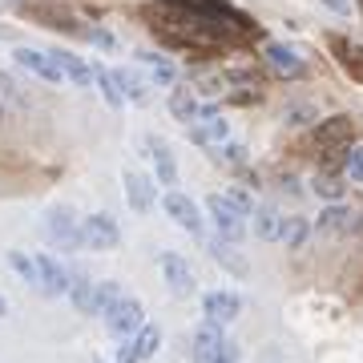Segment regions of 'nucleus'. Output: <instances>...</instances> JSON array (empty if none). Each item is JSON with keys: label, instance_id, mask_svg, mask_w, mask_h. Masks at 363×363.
Listing matches in <instances>:
<instances>
[{"label": "nucleus", "instance_id": "obj_30", "mask_svg": "<svg viewBox=\"0 0 363 363\" xmlns=\"http://www.w3.org/2000/svg\"><path fill=\"white\" fill-rule=\"evenodd\" d=\"M210 157H214L218 166H242V162H247V145L226 138L222 145H210Z\"/></svg>", "mask_w": 363, "mask_h": 363}, {"label": "nucleus", "instance_id": "obj_29", "mask_svg": "<svg viewBox=\"0 0 363 363\" xmlns=\"http://www.w3.org/2000/svg\"><path fill=\"white\" fill-rule=\"evenodd\" d=\"M9 267H13L28 286L40 291V267H37V255H25V250H9Z\"/></svg>", "mask_w": 363, "mask_h": 363}, {"label": "nucleus", "instance_id": "obj_37", "mask_svg": "<svg viewBox=\"0 0 363 363\" xmlns=\"http://www.w3.org/2000/svg\"><path fill=\"white\" fill-rule=\"evenodd\" d=\"M226 198H230V202H234L238 210H242L247 218H255V210H259V206H255V198H250L247 190H226Z\"/></svg>", "mask_w": 363, "mask_h": 363}, {"label": "nucleus", "instance_id": "obj_36", "mask_svg": "<svg viewBox=\"0 0 363 363\" xmlns=\"http://www.w3.org/2000/svg\"><path fill=\"white\" fill-rule=\"evenodd\" d=\"M85 40H93V45H97V49H105V52L117 49V37L109 33V28H85Z\"/></svg>", "mask_w": 363, "mask_h": 363}, {"label": "nucleus", "instance_id": "obj_31", "mask_svg": "<svg viewBox=\"0 0 363 363\" xmlns=\"http://www.w3.org/2000/svg\"><path fill=\"white\" fill-rule=\"evenodd\" d=\"M133 347H138L142 363H145V359H154V355H157V347H162V327H157V323H145L142 331L133 335Z\"/></svg>", "mask_w": 363, "mask_h": 363}, {"label": "nucleus", "instance_id": "obj_20", "mask_svg": "<svg viewBox=\"0 0 363 363\" xmlns=\"http://www.w3.org/2000/svg\"><path fill=\"white\" fill-rule=\"evenodd\" d=\"M138 61L150 69V81H154V85H169V89H174V81H178V69H174V61H169L166 52L138 49Z\"/></svg>", "mask_w": 363, "mask_h": 363}, {"label": "nucleus", "instance_id": "obj_16", "mask_svg": "<svg viewBox=\"0 0 363 363\" xmlns=\"http://www.w3.org/2000/svg\"><path fill=\"white\" fill-rule=\"evenodd\" d=\"M351 226H359V210L343 206V202H331L315 218V234H339V230H351Z\"/></svg>", "mask_w": 363, "mask_h": 363}, {"label": "nucleus", "instance_id": "obj_33", "mask_svg": "<svg viewBox=\"0 0 363 363\" xmlns=\"http://www.w3.org/2000/svg\"><path fill=\"white\" fill-rule=\"evenodd\" d=\"M311 190L319 198H327V202H343V194H347V182H339V178H331V174H323V178H315Z\"/></svg>", "mask_w": 363, "mask_h": 363}, {"label": "nucleus", "instance_id": "obj_9", "mask_svg": "<svg viewBox=\"0 0 363 363\" xmlns=\"http://www.w3.org/2000/svg\"><path fill=\"white\" fill-rule=\"evenodd\" d=\"M238 315H242V295H238V291L218 286V291H206V295H202V319H206V323L230 327Z\"/></svg>", "mask_w": 363, "mask_h": 363}, {"label": "nucleus", "instance_id": "obj_8", "mask_svg": "<svg viewBox=\"0 0 363 363\" xmlns=\"http://www.w3.org/2000/svg\"><path fill=\"white\" fill-rule=\"evenodd\" d=\"M81 234H85V250H117L121 247V226H117L113 214H89V218L81 222Z\"/></svg>", "mask_w": 363, "mask_h": 363}, {"label": "nucleus", "instance_id": "obj_10", "mask_svg": "<svg viewBox=\"0 0 363 363\" xmlns=\"http://www.w3.org/2000/svg\"><path fill=\"white\" fill-rule=\"evenodd\" d=\"M315 145L319 150H347L355 145V121L347 113H335V117H323L315 125Z\"/></svg>", "mask_w": 363, "mask_h": 363}, {"label": "nucleus", "instance_id": "obj_27", "mask_svg": "<svg viewBox=\"0 0 363 363\" xmlns=\"http://www.w3.org/2000/svg\"><path fill=\"white\" fill-rule=\"evenodd\" d=\"M121 295H125V291H121L113 279H97V291H93V311L89 315H101V319H105V315L113 311V303Z\"/></svg>", "mask_w": 363, "mask_h": 363}, {"label": "nucleus", "instance_id": "obj_28", "mask_svg": "<svg viewBox=\"0 0 363 363\" xmlns=\"http://www.w3.org/2000/svg\"><path fill=\"white\" fill-rule=\"evenodd\" d=\"M283 121L291 125V130H303V125H319L323 117H319V109H315L311 101H291L283 109Z\"/></svg>", "mask_w": 363, "mask_h": 363}, {"label": "nucleus", "instance_id": "obj_2", "mask_svg": "<svg viewBox=\"0 0 363 363\" xmlns=\"http://www.w3.org/2000/svg\"><path fill=\"white\" fill-rule=\"evenodd\" d=\"M206 222L214 226V234H218V238H226V242H238L250 218H247L238 206H234L226 194H210V198H206Z\"/></svg>", "mask_w": 363, "mask_h": 363}, {"label": "nucleus", "instance_id": "obj_21", "mask_svg": "<svg viewBox=\"0 0 363 363\" xmlns=\"http://www.w3.org/2000/svg\"><path fill=\"white\" fill-rule=\"evenodd\" d=\"M331 49H335L339 65L351 73V81H359V85H363V45H355V40H343V37H331Z\"/></svg>", "mask_w": 363, "mask_h": 363}, {"label": "nucleus", "instance_id": "obj_15", "mask_svg": "<svg viewBox=\"0 0 363 363\" xmlns=\"http://www.w3.org/2000/svg\"><path fill=\"white\" fill-rule=\"evenodd\" d=\"M202 97L194 93V85H174L169 89V117L182 121V125H194L198 117H202Z\"/></svg>", "mask_w": 363, "mask_h": 363}, {"label": "nucleus", "instance_id": "obj_18", "mask_svg": "<svg viewBox=\"0 0 363 363\" xmlns=\"http://www.w3.org/2000/svg\"><path fill=\"white\" fill-rule=\"evenodd\" d=\"M267 61L274 65V73H283V77H303V57H298V49H291V45H283V40H271L267 45Z\"/></svg>", "mask_w": 363, "mask_h": 363}, {"label": "nucleus", "instance_id": "obj_4", "mask_svg": "<svg viewBox=\"0 0 363 363\" xmlns=\"http://www.w3.org/2000/svg\"><path fill=\"white\" fill-rule=\"evenodd\" d=\"M145 327V307L138 295H121L113 303V311L105 315V331L113 339H133Z\"/></svg>", "mask_w": 363, "mask_h": 363}, {"label": "nucleus", "instance_id": "obj_38", "mask_svg": "<svg viewBox=\"0 0 363 363\" xmlns=\"http://www.w3.org/2000/svg\"><path fill=\"white\" fill-rule=\"evenodd\" d=\"M113 363H142V355H138V347H133V339H121V343H117Z\"/></svg>", "mask_w": 363, "mask_h": 363}, {"label": "nucleus", "instance_id": "obj_17", "mask_svg": "<svg viewBox=\"0 0 363 363\" xmlns=\"http://www.w3.org/2000/svg\"><path fill=\"white\" fill-rule=\"evenodd\" d=\"M206 247H210V259L218 262L222 271H230L234 279H247V274H250L247 259L238 255V247H234V242H226V238H218V234H214V238H210Z\"/></svg>", "mask_w": 363, "mask_h": 363}, {"label": "nucleus", "instance_id": "obj_35", "mask_svg": "<svg viewBox=\"0 0 363 363\" xmlns=\"http://www.w3.org/2000/svg\"><path fill=\"white\" fill-rule=\"evenodd\" d=\"M0 97H4V101H9V105H25V93L16 89V81L9 77L4 69H0Z\"/></svg>", "mask_w": 363, "mask_h": 363}, {"label": "nucleus", "instance_id": "obj_13", "mask_svg": "<svg viewBox=\"0 0 363 363\" xmlns=\"http://www.w3.org/2000/svg\"><path fill=\"white\" fill-rule=\"evenodd\" d=\"M145 154H150V162H154V182L162 186V190H178V162H174V150H169L162 138H145Z\"/></svg>", "mask_w": 363, "mask_h": 363}, {"label": "nucleus", "instance_id": "obj_24", "mask_svg": "<svg viewBox=\"0 0 363 363\" xmlns=\"http://www.w3.org/2000/svg\"><path fill=\"white\" fill-rule=\"evenodd\" d=\"M93 291H97V279L85 271H73V283H69V298H73V307H77L81 315L93 311Z\"/></svg>", "mask_w": 363, "mask_h": 363}, {"label": "nucleus", "instance_id": "obj_14", "mask_svg": "<svg viewBox=\"0 0 363 363\" xmlns=\"http://www.w3.org/2000/svg\"><path fill=\"white\" fill-rule=\"evenodd\" d=\"M40 267V291L45 295H69V283H73V271L57 255H37Z\"/></svg>", "mask_w": 363, "mask_h": 363}, {"label": "nucleus", "instance_id": "obj_5", "mask_svg": "<svg viewBox=\"0 0 363 363\" xmlns=\"http://www.w3.org/2000/svg\"><path fill=\"white\" fill-rule=\"evenodd\" d=\"M162 210H166L169 218H174V226H182L186 234H194V238L206 234V214H202V206H198L190 194H182V190H166Z\"/></svg>", "mask_w": 363, "mask_h": 363}, {"label": "nucleus", "instance_id": "obj_11", "mask_svg": "<svg viewBox=\"0 0 363 363\" xmlns=\"http://www.w3.org/2000/svg\"><path fill=\"white\" fill-rule=\"evenodd\" d=\"M121 190H125V202H130L133 214H150L157 202V182L145 178L142 169H125L121 174Z\"/></svg>", "mask_w": 363, "mask_h": 363}, {"label": "nucleus", "instance_id": "obj_1", "mask_svg": "<svg viewBox=\"0 0 363 363\" xmlns=\"http://www.w3.org/2000/svg\"><path fill=\"white\" fill-rule=\"evenodd\" d=\"M190 359L194 363H238V343L226 335V327L206 323L190 335Z\"/></svg>", "mask_w": 363, "mask_h": 363}, {"label": "nucleus", "instance_id": "obj_41", "mask_svg": "<svg viewBox=\"0 0 363 363\" xmlns=\"http://www.w3.org/2000/svg\"><path fill=\"white\" fill-rule=\"evenodd\" d=\"M4 311H9V303H4V295H0V315H4Z\"/></svg>", "mask_w": 363, "mask_h": 363}, {"label": "nucleus", "instance_id": "obj_25", "mask_svg": "<svg viewBox=\"0 0 363 363\" xmlns=\"http://www.w3.org/2000/svg\"><path fill=\"white\" fill-rule=\"evenodd\" d=\"M28 13L37 16L45 28H61V33H81V37H85V28L73 25V16H69V13H57L52 4H28Z\"/></svg>", "mask_w": 363, "mask_h": 363}, {"label": "nucleus", "instance_id": "obj_40", "mask_svg": "<svg viewBox=\"0 0 363 363\" xmlns=\"http://www.w3.org/2000/svg\"><path fill=\"white\" fill-rule=\"evenodd\" d=\"M0 121H9V101L0 97Z\"/></svg>", "mask_w": 363, "mask_h": 363}, {"label": "nucleus", "instance_id": "obj_34", "mask_svg": "<svg viewBox=\"0 0 363 363\" xmlns=\"http://www.w3.org/2000/svg\"><path fill=\"white\" fill-rule=\"evenodd\" d=\"M343 174H347V182L363 186V145H347L343 150Z\"/></svg>", "mask_w": 363, "mask_h": 363}, {"label": "nucleus", "instance_id": "obj_7", "mask_svg": "<svg viewBox=\"0 0 363 363\" xmlns=\"http://www.w3.org/2000/svg\"><path fill=\"white\" fill-rule=\"evenodd\" d=\"M157 267L166 274V286L178 298H190L198 291V274H194V267H190V259H182L174 250H162V255H157Z\"/></svg>", "mask_w": 363, "mask_h": 363}, {"label": "nucleus", "instance_id": "obj_12", "mask_svg": "<svg viewBox=\"0 0 363 363\" xmlns=\"http://www.w3.org/2000/svg\"><path fill=\"white\" fill-rule=\"evenodd\" d=\"M13 61L21 69H28V73H37L40 81H49V85H65V73L52 61L49 49H28V45H21V49H13Z\"/></svg>", "mask_w": 363, "mask_h": 363}, {"label": "nucleus", "instance_id": "obj_23", "mask_svg": "<svg viewBox=\"0 0 363 363\" xmlns=\"http://www.w3.org/2000/svg\"><path fill=\"white\" fill-rule=\"evenodd\" d=\"M93 89L105 97V105H109V109H121V105H125L121 85H117V77H113V69H109V65H93Z\"/></svg>", "mask_w": 363, "mask_h": 363}, {"label": "nucleus", "instance_id": "obj_26", "mask_svg": "<svg viewBox=\"0 0 363 363\" xmlns=\"http://www.w3.org/2000/svg\"><path fill=\"white\" fill-rule=\"evenodd\" d=\"M190 85H194V93L202 101H218V97L230 93V77H226V73H198Z\"/></svg>", "mask_w": 363, "mask_h": 363}, {"label": "nucleus", "instance_id": "obj_6", "mask_svg": "<svg viewBox=\"0 0 363 363\" xmlns=\"http://www.w3.org/2000/svg\"><path fill=\"white\" fill-rule=\"evenodd\" d=\"M186 133H190V142L194 145H222L226 138H230V121L222 117V109L214 101H206L202 105V117H198L194 125H186Z\"/></svg>", "mask_w": 363, "mask_h": 363}, {"label": "nucleus", "instance_id": "obj_32", "mask_svg": "<svg viewBox=\"0 0 363 363\" xmlns=\"http://www.w3.org/2000/svg\"><path fill=\"white\" fill-rule=\"evenodd\" d=\"M311 230H315V226H311L307 218H286V226H283V247H291V250L307 247Z\"/></svg>", "mask_w": 363, "mask_h": 363}, {"label": "nucleus", "instance_id": "obj_19", "mask_svg": "<svg viewBox=\"0 0 363 363\" xmlns=\"http://www.w3.org/2000/svg\"><path fill=\"white\" fill-rule=\"evenodd\" d=\"M250 222H255V238H262V242H283L286 214H279V206H259Z\"/></svg>", "mask_w": 363, "mask_h": 363}, {"label": "nucleus", "instance_id": "obj_39", "mask_svg": "<svg viewBox=\"0 0 363 363\" xmlns=\"http://www.w3.org/2000/svg\"><path fill=\"white\" fill-rule=\"evenodd\" d=\"M327 9H335V13H347V0H323Z\"/></svg>", "mask_w": 363, "mask_h": 363}, {"label": "nucleus", "instance_id": "obj_42", "mask_svg": "<svg viewBox=\"0 0 363 363\" xmlns=\"http://www.w3.org/2000/svg\"><path fill=\"white\" fill-rule=\"evenodd\" d=\"M0 4H25V0H0Z\"/></svg>", "mask_w": 363, "mask_h": 363}, {"label": "nucleus", "instance_id": "obj_22", "mask_svg": "<svg viewBox=\"0 0 363 363\" xmlns=\"http://www.w3.org/2000/svg\"><path fill=\"white\" fill-rule=\"evenodd\" d=\"M117 85H121V97L130 105H145L150 101V85H145V77L138 73V69H113Z\"/></svg>", "mask_w": 363, "mask_h": 363}, {"label": "nucleus", "instance_id": "obj_3", "mask_svg": "<svg viewBox=\"0 0 363 363\" xmlns=\"http://www.w3.org/2000/svg\"><path fill=\"white\" fill-rule=\"evenodd\" d=\"M45 238L61 250H85V234H81V222L69 206H52L45 214Z\"/></svg>", "mask_w": 363, "mask_h": 363}]
</instances>
